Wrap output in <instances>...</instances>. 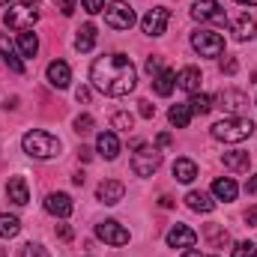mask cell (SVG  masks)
I'll return each mask as SVG.
<instances>
[{"label":"cell","instance_id":"obj_1","mask_svg":"<svg viewBox=\"0 0 257 257\" xmlns=\"http://www.w3.org/2000/svg\"><path fill=\"white\" fill-rule=\"evenodd\" d=\"M90 81L105 96H128L138 84V69L126 54H105L90 66Z\"/></svg>","mask_w":257,"mask_h":257},{"label":"cell","instance_id":"obj_2","mask_svg":"<svg viewBox=\"0 0 257 257\" xmlns=\"http://www.w3.org/2000/svg\"><path fill=\"white\" fill-rule=\"evenodd\" d=\"M21 147H24V153H27L30 159H39V162L60 156V138H54V135H48V132H39V128L27 132V135L21 138Z\"/></svg>","mask_w":257,"mask_h":257},{"label":"cell","instance_id":"obj_3","mask_svg":"<svg viewBox=\"0 0 257 257\" xmlns=\"http://www.w3.org/2000/svg\"><path fill=\"white\" fill-rule=\"evenodd\" d=\"M251 135H254V123L248 117H227V120H218L212 126V138L224 141V144H239Z\"/></svg>","mask_w":257,"mask_h":257},{"label":"cell","instance_id":"obj_4","mask_svg":"<svg viewBox=\"0 0 257 257\" xmlns=\"http://www.w3.org/2000/svg\"><path fill=\"white\" fill-rule=\"evenodd\" d=\"M39 21V9L33 6V3H12L9 9H6V15H3V24L9 27V30H33V24Z\"/></svg>","mask_w":257,"mask_h":257},{"label":"cell","instance_id":"obj_5","mask_svg":"<svg viewBox=\"0 0 257 257\" xmlns=\"http://www.w3.org/2000/svg\"><path fill=\"white\" fill-rule=\"evenodd\" d=\"M162 165V150L159 147H150V144H141L135 147V156H132V171L138 177H153Z\"/></svg>","mask_w":257,"mask_h":257},{"label":"cell","instance_id":"obj_6","mask_svg":"<svg viewBox=\"0 0 257 257\" xmlns=\"http://www.w3.org/2000/svg\"><path fill=\"white\" fill-rule=\"evenodd\" d=\"M192 48L200 57H218L224 51V36L215 30H194L192 33Z\"/></svg>","mask_w":257,"mask_h":257},{"label":"cell","instance_id":"obj_7","mask_svg":"<svg viewBox=\"0 0 257 257\" xmlns=\"http://www.w3.org/2000/svg\"><path fill=\"white\" fill-rule=\"evenodd\" d=\"M105 24L114 27V30H128V27L135 24V9H132L128 3H123V0L105 6Z\"/></svg>","mask_w":257,"mask_h":257},{"label":"cell","instance_id":"obj_8","mask_svg":"<svg viewBox=\"0 0 257 257\" xmlns=\"http://www.w3.org/2000/svg\"><path fill=\"white\" fill-rule=\"evenodd\" d=\"M96 236H99L102 242L114 245V248H120V245H126V242H128V230L120 224V221H114V218L99 221V224H96Z\"/></svg>","mask_w":257,"mask_h":257},{"label":"cell","instance_id":"obj_9","mask_svg":"<svg viewBox=\"0 0 257 257\" xmlns=\"http://www.w3.org/2000/svg\"><path fill=\"white\" fill-rule=\"evenodd\" d=\"M168 21H171V9L156 6V9H150V12L141 18V30H144L147 36H162V33L168 30Z\"/></svg>","mask_w":257,"mask_h":257},{"label":"cell","instance_id":"obj_10","mask_svg":"<svg viewBox=\"0 0 257 257\" xmlns=\"http://www.w3.org/2000/svg\"><path fill=\"white\" fill-rule=\"evenodd\" d=\"M192 18L194 21H218V24H221L227 15H224V9H221L218 0H194Z\"/></svg>","mask_w":257,"mask_h":257},{"label":"cell","instance_id":"obj_11","mask_svg":"<svg viewBox=\"0 0 257 257\" xmlns=\"http://www.w3.org/2000/svg\"><path fill=\"white\" fill-rule=\"evenodd\" d=\"M168 245L171 248H194V242H197V233H194L189 224H174L171 230H168Z\"/></svg>","mask_w":257,"mask_h":257},{"label":"cell","instance_id":"obj_12","mask_svg":"<svg viewBox=\"0 0 257 257\" xmlns=\"http://www.w3.org/2000/svg\"><path fill=\"white\" fill-rule=\"evenodd\" d=\"M45 209L54 215V218H69L72 215V209H75V203H72V197L63 192H51L45 197Z\"/></svg>","mask_w":257,"mask_h":257},{"label":"cell","instance_id":"obj_13","mask_svg":"<svg viewBox=\"0 0 257 257\" xmlns=\"http://www.w3.org/2000/svg\"><path fill=\"white\" fill-rule=\"evenodd\" d=\"M123 194H126V186H123L120 180H102V183H99V189H96V197H99L102 203H108V206L120 203V200H123Z\"/></svg>","mask_w":257,"mask_h":257},{"label":"cell","instance_id":"obj_14","mask_svg":"<svg viewBox=\"0 0 257 257\" xmlns=\"http://www.w3.org/2000/svg\"><path fill=\"white\" fill-rule=\"evenodd\" d=\"M45 75H48V84H51V87H57V90H66V87H69V81H72V69H69L63 60L48 63Z\"/></svg>","mask_w":257,"mask_h":257},{"label":"cell","instance_id":"obj_15","mask_svg":"<svg viewBox=\"0 0 257 257\" xmlns=\"http://www.w3.org/2000/svg\"><path fill=\"white\" fill-rule=\"evenodd\" d=\"M96 150H99V156H102V159L114 162V159L120 156V138H117L114 132H102V135L96 138Z\"/></svg>","mask_w":257,"mask_h":257},{"label":"cell","instance_id":"obj_16","mask_svg":"<svg viewBox=\"0 0 257 257\" xmlns=\"http://www.w3.org/2000/svg\"><path fill=\"white\" fill-rule=\"evenodd\" d=\"M6 194H9V200H12L15 206H24V203L30 200L27 180H24V177H9V183H6Z\"/></svg>","mask_w":257,"mask_h":257},{"label":"cell","instance_id":"obj_17","mask_svg":"<svg viewBox=\"0 0 257 257\" xmlns=\"http://www.w3.org/2000/svg\"><path fill=\"white\" fill-rule=\"evenodd\" d=\"M200 69H194V66H186V69H180V75H177V87L180 90H186V93H197L200 90Z\"/></svg>","mask_w":257,"mask_h":257},{"label":"cell","instance_id":"obj_18","mask_svg":"<svg viewBox=\"0 0 257 257\" xmlns=\"http://www.w3.org/2000/svg\"><path fill=\"white\" fill-rule=\"evenodd\" d=\"M212 194H215L218 200L230 203V200H236V194H239V186H236L230 177H218V180L212 183Z\"/></svg>","mask_w":257,"mask_h":257},{"label":"cell","instance_id":"obj_19","mask_svg":"<svg viewBox=\"0 0 257 257\" xmlns=\"http://www.w3.org/2000/svg\"><path fill=\"white\" fill-rule=\"evenodd\" d=\"M233 36H236V42H248V39H254L257 36V24L251 15H239L236 21H233Z\"/></svg>","mask_w":257,"mask_h":257},{"label":"cell","instance_id":"obj_20","mask_svg":"<svg viewBox=\"0 0 257 257\" xmlns=\"http://www.w3.org/2000/svg\"><path fill=\"white\" fill-rule=\"evenodd\" d=\"M221 102H224V108H227L233 117H236L239 111H245V108H248V96H245V93H239V90H224V93H221Z\"/></svg>","mask_w":257,"mask_h":257},{"label":"cell","instance_id":"obj_21","mask_svg":"<svg viewBox=\"0 0 257 257\" xmlns=\"http://www.w3.org/2000/svg\"><path fill=\"white\" fill-rule=\"evenodd\" d=\"M186 203H189V209H194V212H212L215 209V200L206 192H189L186 194Z\"/></svg>","mask_w":257,"mask_h":257},{"label":"cell","instance_id":"obj_22","mask_svg":"<svg viewBox=\"0 0 257 257\" xmlns=\"http://www.w3.org/2000/svg\"><path fill=\"white\" fill-rule=\"evenodd\" d=\"M153 87H156V93H159V96H171V93H174V87H177V75H174L171 69H162V72L153 78Z\"/></svg>","mask_w":257,"mask_h":257},{"label":"cell","instance_id":"obj_23","mask_svg":"<svg viewBox=\"0 0 257 257\" xmlns=\"http://www.w3.org/2000/svg\"><path fill=\"white\" fill-rule=\"evenodd\" d=\"M171 171H174V177H177L180 183H192L194 177H197V165H194L192 159H177Z\"/></svg>","mask_w":257,"mask_h":257},{"label":"cell","instance_id":"obj_24","mask_svg":"<svg viewBox=\"0 0 257 257\" xmlns=\"http://www.w3.org/2000/svg\"><path fill=\"white\" fill-rule=\"evenodd\" d=\"M224 168H230V171H248V165H251V156L248 153H242V150H233V153H224Z\"/></svg>","mask_w":257,"mask_h":257},{"label":"cell","instance_id":"obj_25","mask_svg":"<svg viewBox=\"0 0 257 257\" xmlns=\"http://www.w3.org/2000/svg\"><path fill=\"white\" fill-rule=\"evenodd\" d=\"M36 51H39V39H36V33L24 30V33L18 36V54H21V57H36Z\"/></svg>","mask_w":257,"mask_h":257},{"label":"cell","instance_id":"obj_26","mask_svg":"<svg viewBox=\"0 0 257 257\" xmlns=\"http://www.w3.org/2000/svg\"><path fill=\"white\" fill-rule=\"evenodd\" d=\"M18 233H21V221L15 215H9V212H0V236L3 239H15Z\"/></svg>","mask_w":257,"mask_h":257},{"label":"cell","instance_id":"obj_27","mask_svg":"<svg viewBox=\"0 0 257 257\" xmlns=\"http://www.w3.org/2000/svg\"><path fill=\"white\" fill-rule=\"evenodd\" d=\"M168 120H171V126L186 128L192 123V108H189V105H174V108L168 111Z\"/></svg>","mask_w":257,"mask_h":257},{"label":"cell","instance_id":"obj_28","mask_svg":"<svg viewBox=\"0 0 257 257\" xmlns=\"http://www.w3.org/2000/svg\"><path fill=\"white\" fill-rule=\"evenodd\" d=\"M93 45H96V27L93 24H84L78 30V36H75V48L78 51H90Z\"/></svg>","mask_w":257,"mask_h":257},{"label":"cell","instance_id":"obj_29","mask_svg":"<svg viewBox=\"0 0 257 257\" xmlns=\"http://www.w3.org/2000/svg\"><path fill=\"white\" fill-rule=\"evenodd\" d=\"M206 239H209V245H212V248H221L230 236H227V230H221L218 224H206Z\"/></svg>","mask_w":257,"mask_h":257},{"label":"cell","instance_id":"obj_30","mask_svg":"<svg viewBox=\"0 0 257 257\" xmlns=\"http://www.w3.org/2000/svg\"><path fill=\"white\" fill-rule=\"evenodd\" d=\"M189 108H192V114H209V111H212V99L203 96V93H194L192 102H189Z\"/></svg>","mask_w":257,"mask_h":257},{"label":"cell","instance_id":"obj_31","mask_svg":"<svg viewBox=\"0 0 257 257\" xmlns=\"http://www.w3.org/2000/svg\"><path fill=\"white\" fill-rule=\"evenodd\" d=\"M111 126L120 128V132H132V126H135V117H132L128 111H117V114L111 117Z\"/></svg>","mask_w":257,"mask_h":257},{"label":"cell","instance_id":"obj_32","mask_svg":"<svg viewBox=\"0 0 257 257\" xmlns=\"http://www.w3.org/2000/svg\"><path fill=\"white\" fill-rule=\"evenodd\" d=\"M18 257H48V251H45L39 242H27V245L18 251Z\"/></svg>","mask_w":257,"mask_h":257},{"label":"cell","instance_id":"obj_33","mask_svg":"<svg viewBox=\"0 0 257 257\" xmlns=\"http://www.w3.org/2000/svg\"><path fill=\"white\" fill-rule=\"evenodd\" d=\"M233 257H257V245L254 242H236L233 245Z\"/></svg>","mask_w":257,"mask_h":257},{"label":"cell","instance_id":"obj_34","mask_svg":"<svg viewBox=\"0 0 257 257\" xmlns=\"http://www.w3.org/2000/svg\"><path fill=\"white\" fill-rule=\"evenodd\" d=\"M75 132H78V135H90V132H93V117H90V114L75 117Z\"/></svg>","mask_w":257,"mask_h":257},{"label":"cell","instance_id":"obj_35","mask_svg":"<svg viewBox=\"0 0 257 257\" xmlns=\"http://www.w3.org/2000/svg\"><path fill=\"white\" fill-rule=\"evenodd\" d=\"M3 63L9 66V69H12L15 75H24V63L18 60V54H9V57H3Z\"/></svg>","mask_w":257,"mask_h":257},{"label":"cell","instance_id":"obj_36","mask_svg":"<svg viewBox=\"0 0 257 257\" xmlns=\"http://www.w3.org/2000/svg\"><path fill=\"white\" fill-rule=\"evenodd\" d=\"M81 6H84L90 15H96V12H105V0H81Z\"/></svg>","mask_w":257,"mask_h":257},{"label":"cell","instance_id":"obj_37","mask_svg":"<svg viewBox=\"0 0 257 257\" xmlns=\"http://www.w3.org/2000/svg\"><path fill=\"white\" fill-rule=\"evenodd\" d=\"M9 54H15V45L9 42V36H0V57H9Z\"/></svg>","mask_w":257,"mask_h":257},{"label":"cell","instance_id":"obj_38","mask_svg":"<svg viewBox=\"0 0 257 257\" xmlns=\"http://www.w3.org/2000/svg\"><path fill=\"white\" fill-rule=\"evenodd\" d=\"M147 72L150 75H159L162 72V57H147Z\"/></svg>","mask_w":257,"mask_h":257},{"label":"cell","instance_id":"obj_39","mask_svg":"<svg viewBox=\"0 0 257 257\" xmlns=\"http://www.w3.org/2000/svg\"><path fill=\"white\" fill-rule=\"evenodd\" d=\"M54 6H57L63 15H72V12H75V0H54Z\"/></svg>","mask_w":257,"mask_h":257},{"label":"cell","instance_id":"obj_40","mask_svg":"<svg viewBox=\"0 0 257 257\" xmlns=\"http://www.w3.org/2000/svg\"><path fill=\"white\" fill-rule=\"evenodd\" d=\"M138 105H141V108H138V111H141V117H147V120H150V117H156V105H150L147 99H144V102H138Z\"/></svg>","mask_w":257,"mask_h":257},{"label":"cell","instance_id":"obj_41","mask_svg":"<svg viewBox=\"0 0 257 257\" xmlns=\"http://www.w3.org/2000/svg\"><path fill=\"white\" fill-rule=\"evenodd\" d=\"M171 144H174V138H171V135H168V132H162V135H159V138H156V147H159V150H168V147H171Z\"/></svg>","mask_w":257,"mask_h":257},{"label":"cell","instance_id":"obj_42","mask_svg":"<svg viewBox=\"0 0 257 257\" xmlns=\"http://www.w3.org/2000/svg\"><path fill=\"white\" fill-rule=\"evenodd\" d=\"M236 69H239V63H236L233 57H227V60H221V72H227V75H233Z\"/></svg>","mask_w":257,"mask_h":257},{"label":"cell","instance_id":"obj_43","mask_svg":"<svg viewBox=\"0 0 257 257\" xmlns=\"http://www.w3.org/2000/svg\"><path fill=\"white\" fill-rule=\"evenodd\" d=\"M245 224L248 227H257V206H248L245 209Z\"/></svg>","mask_w":257,"mask_h":257},{"label":"cell","instance_id":"obj_44","mask_svg":"<svg viewBox=\"0 0 257 257\" xmlns=\"http://www.w3.org/2000/svg\"><path fill=\"white\" fill-rule=\"evenodd\" d=\"M75 99H78V102H90V90H87V87H78V90H75Z\"/></svg>","mask_w":257,"mask_h":257},{"label":"cell","instance_id":"obj_45","mask_svg":"<svg viewBox=\"0 0 257 257\" xmlns=\"http://www.w3.org/2000/svg\"><path fill=\"white\" fill-rule=\"evenodd\" d=\"M57 236H60V239H72V227H69V224H60V227H57Z\"/></svg>","mask_w":257,"mask_h":257},{"label":"cell","instance_id":"obj_46","mask_svg":"<svg viewBox=\"0 0 257 257\" xmlns=\"http://www.w3.org/2000/svg\"><path fill=\"white\" fill-rule=\"evenodd\" d=\"M78 156H81L84 162H90V159H93V150H90V147H81V150H78Z\"/></svg>","mask_w":257,"mask_h":257},{"label":"cell","instance_id":"obj_47","mask_svg":"<svg viewBox=\"0 0 257 257\" xmlns=\"http://www.w3.org/2000/svg\"><path fill=\"white\" fill-rule=\"evenodd\" d=\"M159 203H162L165 209H171V206H174V197H168V194H162V197H159Z\"/></svg>","mask_w":257,"mask_h":257},{"label":"cell","instance_id":"obj_48","mask_svg":"<svg viewBox=\"0 0 257 257\" xmlns=\"http://www.w3.org/2000/svg\"><path fill=\"white\" fill-rule=\"evenodd\" d=\"M248 194H257V174L248 180Z\"/></svg>","mask_w":257,"mask_h":257},{"label":"cell","instance_id":"obj_49","mask_svg":"<svg viewBox=\"0 0 257 257\" xmlns=\"http://www.w3.org/2000/svg\"><path fill=\"white\" fill-rule=\"evenodd\" d=\"M183 257H203V254H200L197 248H186V251H183Z\"/></svg>","mask_w":257,"mask_h":257},{"label":"cell","instance_id":"obj_50","mask_svg":"<svg viewBox=\"0 0 257 257\" xmlns=\"http://www.w3.org/2000/svg\"><path fill=\"white\" fill-rule=\"evenodd\" d=\"M236 3H245V6H257V0H236Z\"/></svg>","mask_w":257,"mask_h":257},{"label":"cell","instance_id":"obj_51","mask_svg":"<svg viewBox=\"0 0 257 257\" xmlns=\"http://www.w3.org/2000/svg\"><path fill=\"white\" fill-rule=\"evenodd\" d=\"M6 3H9V0H0V6H6Z\"/></svg>","mask_w":257,"mask_h":257},{"label":"cell","instance_id":"obj_52","mask_svg":"<svg viewBox=\"0 0 257 257\" xmlns=\"http://www.w3.org/2000/svg\"><path fill=\"white\" fill-rule=\"evenodd\" d=\"M0 257H6V251H3V248H0Z\"/></svg>","mask_w":257,"mask_h":257},{"label":"cell","instance_id":"obj_53","mask_svg":"<svg viewBox=\"0 0 257 257\" xmlns=\"http://www.w3.org/2000/svg\"><path fill=\"white\" fill-rule=\"evenodd\" d=\"M254 105H257V102H254Z\"/></svg>","mask_w":257,"mask_h":257}]
</instances>
